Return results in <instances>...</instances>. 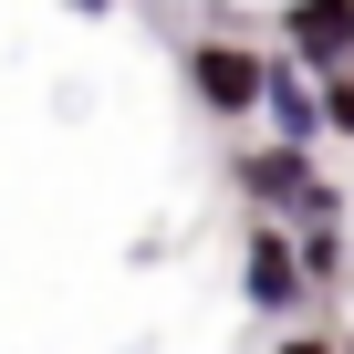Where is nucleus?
I'll list each match as a JSON object with an SVG mask.
<instances>
[{"label": "nucleus", "mask_w": 354, "mask_h": 354, "mask_svg": "<svg viewBox=\"0 0 354 354\" xmlns=\"http://www.w3.org/2000/svg\"><path fill=\"white\" fill-rule=\"evenodd\" d=\"M198 94H209V104H250V94H271V84H261L250 53H219V42H209V53H198Z\"/></svg>", "instance_id": "nucleus-1"}, {"label": "nucleus", "mask_w": 354, "mask_h": 354, "mask_svg": "<svg viewBox=\"0 0 354 354\" xmlns=\"http://www.w3.org/2000/svg\"><path fill=\"white\" fill-rule=\"evenodd\" d=\"M302 53H354V11H292Z\"/></svg>", "instance_id": "nucleus-2"}, {"label": "nucleus", "mask_w": 354, "mask_h": 354, "mask_svg": "<svg viewBox=\"0 0 354 354\" xmlns=\"http://www.w3.org/2000/svg\"><path fill=\"white\" fill-rule=\"evenodd\" d=\"M271 104H281V125H313V94H302L292 73H271Z\"/></svg>", "instance_id": "nucleus-3"}, {"label": "nucleus", "mask_w": 354, "mask_h": 354, "mask_svg": "<svg viewBox=\"0 0 354 354\" xmlns=\"http://www.w3.org/2000/svg\"><path fill=\"white\" fill-rule=\"evenodd\" d=\"M250 292H261V302H281V292H292V261H281V250H261V271H250Z\"/></svg>", "instance_id": "nucleus-4"}, {"label": "nucleus", "mask_w": 354, "mask_h": 354, "mask_svg": "<svg viewBox=\"0 0 354 354\" xmlns=\"http://www.w3.org/2000/svg\"><path fill=\"white\" fill-rule=\"evenodd\" d=\"M292 354H323V344H292Z\"/></svg>", "instance_id": "nucleus-5"}]
</instances>
